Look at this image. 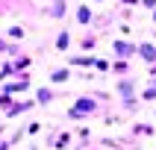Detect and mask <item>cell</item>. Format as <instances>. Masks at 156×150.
<instances>
[{
	"instance_id": "7a4b0ae2",
	"label": "cell",
	"mask_w": 156,
	"mask_h": 150,
	"mask_svg": "<svg viewBox=\"0 0 156 150\" xmlns=\"http://www.w3.org/2000/svg\"><path fill=\"white\" fill-rule=\"evenodd\" d=\"M86 112H94V103H91L88 97H83V100L71 109V118H80V115H86Z\"/></svg>"
},
{
	"instance_id": "277c9868",
	"label": "cell",
	"mask_w": 156,
	"mask_h": 150,
	"mask_svg": "<svg viewBox=\"0 0 156 150\" xmlns=\"http://www.w3.org/2000/svg\"><path fill=\"white\" fill-rule=\"evenodd\" d=\"M68 77H71V71H68V68H59V71H53L50 79H53V82H65Z\"/></svg>"
},
{
	"instance_id": "8992f818",
	"label": "cell",
	"mask_w": 156,
	"mask_h": 150,
	"mask_svg": "<svg viewBox=\"0 0 156 150\" xmlns=\"http://www.w3.org/2000/svg\"><path fill=\"white\" fill-rule=\"evenodd\" d=\"M68 44H71V35H68V33H59V38H56V47H59V50H65Z\"/></svg>"
},
{
	"instance_id": "6da1fadb",
	"label": "cell",
	"mask_w": 156,
	"mask_h": 150,
	"mask_svg": "<svg viewBox=\"0 0 156 150\" xmlns=\"http://www.w3.org/2000/svg\"><path fill=\"white\" fill-rule=\"evenodd\" d=\"M112 50H115V56H124V59H127L133 53H139V47H136V44H127V41H115Z\"/></svg>"
},
{
	"instance_id": "3957f363",
	"label": "cell",
	"mask_w": 156,
	"mask_h": 150,
	"mask_svg": "<svg viewBox=\"0 0 156 150\" xmlns=\"http://www.w3.org/2000/svg\"><path fill=\"white\" fill-rule=\"evenodd\" d=\"M139 56H141L144 62H156V47H153V44H147V41L139 44Z\"/></svg>"
},
{
	"instance_id": "30bf717a",
	"label": "cell",
	"mask_w": 156,
	"mask_h": 150,
	"mask_svg": "<svg viewBox=\"0 0 156 150\" xmlns=\"http://www.w3.org/2000/svg\"><path fill=\"white\" fill-rule=\"evenodd\" d=\"M153 18H156V12H153Z\"/></svg>"
},
{
	"instance_id": "9c48e42d",
	"label": "cell",
	"mask_w": 156,
	"mask_h": 150,
	"mask_svg": "<svg viewBox=\"0 0 156 150\" xmlns=\"http://www.w3.org/2000/svg\"><path fill=\"white\" fill-rule=\"evenodd\" d=\"M0 50H15L12 44H6V41H0Z\"/></svg>"
},
{
	"instance_id": "ba28073f",
	"label": "cell",
	"mask_w": 156,
	"mask_h": 150,
	"mask_svg": "<svg viewBox=\"0 0 156 150\" xmlns=\"http://www.w3.org/2000/svg\"><path fill=\"white\" fill-rule=\"evenodd\" d=\"M9 35H12V38H18V35H24V30H21V26H12V30H9Z\"/></svg>"
},
{
	"instance_id": "52a82bcc",
	"label": "cell",
	"mask_w": 156,
	"mask_h": 150,
	"mask_svg": "<svg viewBox=\"0 0 156 150\" xmlns=\"http://www.w3.org/2000/svg\"><path fill=\"white\" fill-rule=\"evenodd\" d=\"M77 18H80V24H88V21H91V12H88V6H83L77 12Z\"/></svg>"
},
{
	"instance_id": "5b68a950",
	"label": "cell",
	"mask_w": 156,
	"mask_h": 150,
	"mask_svg": "<svg viewBox=\"0 0 156 150\" xmlns=\"http://www.w3.org/2000/svg\"><path fill=\"white\" fill-rule=\"evenodd\" d=\"M35 97H38V103H50V100H53V91H47V88H38V94H35Z\"/></svg>"
}]
</instances>
